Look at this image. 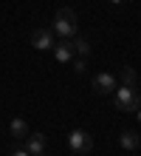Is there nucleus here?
I'll list each match as a JSON object with an SVG mask.
<instances>
[{
	"label": "nucleus",
	"mask_w": 141,
	"mask_h": 156,
	"mask_svg": "<svg viewBox=\"0 0 141 156\" xmlns=\"http://www.w3.org/2000/svg\"><path fill=\"white\" fill-rule=\"evenodd\" d=\"M119 145H121L124 151H136L138 145H141V136H138V133H133V131H124V133L119 136Z\"/></svg>",
	"instance_id": "nucleus-9"
},
{
	"label": "nucleus",
	"mask_w": 141,
	"mask_h": 156,
	"mask_svg": "<svg viewBox=\"0 0 141 156\" xmlns=\"http://www.w3.org/2000/svg\"><path fill=\"white\" fill-rule=\"evenodd\" d=\"M113 105L124 114H136L141 108V94L136 91V85H119L113 91Z\"/></svg>",
	"instance_id": "nucleus-1"
},
{
	"label": "nucleus",
	"mask_w": 141,
	"mask_h": 156,
	"mask_svg": "<svg viewBox=\"0 0 141 156\" xmlns=\"http://www.w3.org/2000/svg\"><path fill=\"white\" fill-rule=\"evenodd\" d=\"M136 114H138V122H141V108H138V111H136Z\"/></svg>",
	"instance_id": "nucleus-14"
},
{
	"label": "nucleus",
	"mask_w": 141,
	"mask_h": 156,
	"mask_svg": "<svg viewBox=\"0 0 141 156\" xmlns=\"http://www.w3.org/2000/svg\"><path fill=\"white\" fill-rule=\"evenodd\" d=\"M110 3H116V6H119V3H121V0H110Z\"/></svg>",
	"instance_id": "nucleus-15"
},
{
	"label": "nucleus",
	"mask_w": 141,
	"mask_h": 156,
	"mask_svg": "<svg viewBox=\"0 0 141 156\" xmlns=\"http://www.w3.org/2000/svg\"><path fill=\"white\" fill-rule=\"evenodd\" d=\"M31 45L40 48V51L51 48V45H54V29H51V26H40V29H34L31 31Z\"/></svg>",
	"instance_id": "nucleus-4"
},
{
	"label": "nucleus",
	"mask_w": 141,
	"mask_h": 156,
	"mask_svg": "<svg viewBox=\"0 0 141 156\" xmlns=\"http://www.w3.org/2000/svg\"><path fill=\"white\" fill-rule=\"evenodd\" d=\"M12 156H31L28 151H17V153H12Z\"/></svg>",
	"instance_id": "nucleus-13"
},
{
	"label": "nucleus",
	"mask_w": 141,
	"mask_h": 156,
	"mask_svg": "<svg viewBox=\"0 0 141 156\" xmlns=\"http://www.w3.org/2000/svg\"><path fill=\"white\" fill-rule=\"evenodd\" d=\"M51 48H54V57L59 60V62H71L73 57H76V54H73V43H71V40H59V43H54Z\"/></svg>",
	"instance_id": "nucleus-6"
},
{
	"label": "nucleus",
	"mask_w": 141,
	"mask_h": 156,
	"mask_svg": "<svg viewBox=\"0 0 141 156\" xmlns=\"http://www.w3.org/2000/svg\"><path fill=\"white\" fill-rule=\"evenodd\" d=\"M85 68H88L85 57H76V60H73V71H76V74H85Z\"/></svg>",
	"instance_id": "nucleus-12"
},
{
	"label": "nucleus",
	"mask_w": 141,
	"mask_h": 156,
	"mask_svg": "<svg viewBox=\"0 0 141 156\" xmlns=\"http://www.w3.org/2000/svg\"><path fill=\"white\" fill-rule=\"evenodd\" d=\"M25 151L31 153V156H42V153H45V136H42V133L25 136Z\"/></svg>",
	"instance_id": "nucleus-7"
},
{
	"label": "nucleus",
	"mask_w": 141,
	"mask_h": 156,
	"mask_svg": "<svg viewBox=\"0 0 141 156\" xmlns=\"http://www.w3.org/2000/svg\"><path fill=\"white\" fill-rule=\"evenodd\" d=\"M51 29L59 34L62 40H71V37H76V31H79V23H76V12L73 9H59V12L54 14V26Z\"/></svg>",
	"instance_id": "nucleus-2"
},
{
	"label": "nucleus",
	"mask_w": 141,
	"mask_h": 156,
	"mask_svg": "<svg viewBox=\"0 0 141 156\" xmlns=\"http://www.w3.org/2000/svg\"><path fill=\"white\" fill-rule=\"evenodd\" d=\"M116 88H119V82H116L113 74H107V71L93 77V91H96V94H113Z\"/></svg>",
	"instance_id": "nucleus-5"
},
{
	"label": "nucleus",
	"mask_w": 141,
	"mask_h": 156,
	"mask_svg": "<svg viewBox=\"0 0 141 156\" xmlns=\"http://www.w3.org/2000/svg\"><path fill=\"white\" fill-rule=\"evenodd\" d=\"M8 133H12L14 139H25V136H28V122L20 119V116L12 119V122H8Z\"/></svg>",
	"instance_id": "nucleus-8"
},
{
	"label": "nucleus",
	"mask_w": 141,
	"mask_h": 156,
	"mask_svg": "<svg viewBox=\"0 0 141 156\" xmlns=\"http://www.w3.org/2000/svg\"><path fill=\"white\" fill-rule=\"evenodd\" d=\"M71 43H73V54H79V57H88L90 54V45H88L85 37H71Z\"/></svg>",
	"instance_id": "nucleus-10"
},
{
	"label": "nucleus",
	"mask_w": 141,
	"mask_h": 156,
	"mask_svg": "<svg viewBox=\"0 0 141 156\" xmlns=\"http://www.w3.org/2000/svg\"><path fill=\"white\" fill-rule=\"evenodd\" d=\"M119 80H121V85H136V68H130V66H124V68H121L119 71Z\"/></svg>",
	"instance_id": "nucleus-11"
},
{
	"label": "nucleus",
	"mask_w": 141,
	"mask_h": 156,
	"mask_svg": "<svg viewBox=\"0 0 141 156\" xmlns=\"http://www.w3.org/2000/svg\"><path fill=\"white\" fill-rule=\"evenodd\" d=\"M68 145H71V151L73 153H88L90 148H93V139H90V133L88 131H71L68 133Z\"/></svg>",
	"instance_id": "nucleus-3"
}]
</instances>
